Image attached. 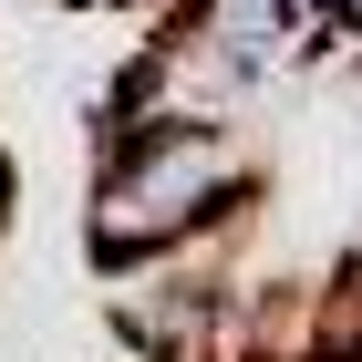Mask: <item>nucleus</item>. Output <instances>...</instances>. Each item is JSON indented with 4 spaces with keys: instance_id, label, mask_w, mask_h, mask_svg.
Returning <instances> with one entry per match:
<instances>
[{
    "instance_id": "nucleus-1",
    "label": "nucleus",
    "mask_w": 362,
    "mask_h": 362,
    "mask_svg": "<svg viewBox=\"0 0 362 362\" xmlns=\"http://www.w3.org/2000/svg\"><path fill=\"white\" fill-rule=\"evenodd\" d=\"M238 187H249V166H238V145H228L218 124L135 114V124H114V145H104L93 259H104V269H135V259H156V249H197V238L228 218Z\"/></svg>"
}]
</instances>
